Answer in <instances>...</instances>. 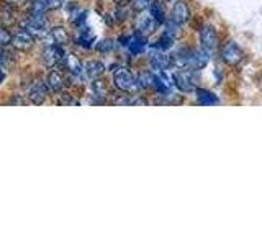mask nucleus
<instances>
[{
	"label": "nucleus",
	"instance_id": "1",
	"mask_svg": "<svg viewBox=\"0 0 262 245\" xmlns=\"http://www.w3.org/2000/svg\"><path fill=\"white\" fill-rule=\"evenodd\" d=\"M195 76L188 70H179L172 76V82L176 84V87L180 92H193L195 90Z\"/></svg>",
	"mask_w": 262,
	"mask_h": 245
},
{
	"label": "nucleus",
	"instance_id": "2",
	"mask_svg": "<svg viewBox=\"0 0 262 245\" xmlns=\"http://www.w3.org/2000/svg\"><path fill=\"white\" fill-rule=\"evenodd\" d=\"M66 57V53L59 44H48L43 51V61L49 67H54L57 64H62Z\"/></svg>",
	"mask_w": 262,
	"mask_h": 245
},
{
	"label": "nucleus",
	"instance_id": "3",
	"mask_svg": "<svg viewBox=\"0 0 262 245\" xmlns=\"http://www.w3.org/2000/svg\"><path fill=\"white\" fill-rule=\"evenodd\" d=\"M113 82L120 90H123V92H131L136 85V80L133 77V74L126 69H118L117 72H115Z\"/></svg>",
	"mask_w": 262,
	"mask_h": 245
},
{
	"label": "nucleus",
	"instance_id": "4",
	"mask_svg": "<svg viewBox=\"0 0 262 245\" xmlns=\"http://www.w3.org/2000/svg\"><path fill=\"white\" fill-rule=\"evenodd\" d=\"M221 56H223V61L226 64L236 65V64H239V61L243 59V51H241V47L234 43V41H229V43H226L223 46Z\"/></svg>",
	"mask_w": 262,
	"mask_h": 245
},
{
	"label": "nucleus",
	"instance_id": "5",
	"mask_svg": "<svg viewBox=\"0 0 262 245\" xmlns=\"http://www.w3.org/2000/svg\"><path fill=\"white\" fill-rule=\"evenodd\" d=\"M200 39H202L203 47L207 49L208 53L215 51L218 47V33L213 27H203L200 31Z\"/></svg>",
	"mask_w": 262,
	"mask_h": 245
},
{
	"label": "nucleus",
	"instance_id": "6",
	"mask_svg": "<svg viewBox=\"0 0 262 245\" xmlns=\"http://www.w3.org/2000/svg\"><path fill=\"white\" fill-rule=\"evenodd\" d=\"M12 44L21 49V51H27V49L33 47V44H35V36H33V33L30 30H20L13 35Z\"/></svg>",
	"mask_w": 262,
	"mask_h": 245
},
{
	"label": "nucleus",
	"instance_id": "7",
	"mask_svg": "<svg viewBox=\"0 0 262 245\" xmlns=\"http://www.w3.org/2000/svg\"><path fill=\"white\" fill-rule=\"evenodd\" d=\"M208 64V51H190L188 49V59H187V65L190 70H199L203 69L205 65Z\"/></svg>",
	"mask_w": 262,
	"mask_h": 245
},
{
	"label": "nucleus",
	"instance_id": "8",
	"mask_svg": "<svg viewBox=\"0 0 262 245\" xmlns=\"http://www.w3.org/2000/svg\"><path fill=\"white\" fill-rule=\"evenodd\" d=\"M48 84H45V82H35V84L31 85L30 88V92H28V96H30V100L35 103V105H41L45 100H46V96H48Z\"/></svg>",
	"mask_w": 262,
	"mask_h": 245
},
{
	"label": "nucleus",
	"instance_id": "9",
	"mask_svg": "<svg viewBox=\"0 0 262 245\" xmlns=\"http://www.w3.org/2000/svg\"><path fill=\"white\" fill-rule=\"evenodd\" d=\"M188 15H190V12H188V7L185 2H177L174 5V10H172V20H174L176 23L182 24L188 20Z\"/></svg>",
	"mask_w": 262,
	"mask_h": 245
},
{
	"label": "nucleus",
	"instance_id": "10",
	"mask_svg": "<svg viewBox=\"0 0 262 245\" xmlns=\"http://www.w3.org/2000/svg\"><path fill=\"white\" fill-rule=\"evenodd\" d=\"M46 84H48V87H49V90H51V92L57 93V92H61V90L64 88V77L61 76L59 72L53 70V72L48 74Z\"/></svg>",
	"mask_w": 262,
	"mask_h": 245
},
{
	"label": "nucleus",
	"instance_id": "11",
	"mask_svg": "<svg viewBox=\"0 0 262 245\" xmlns=\"http://www.w3.org/2000/svg\"><path fill=\"white\" fill-rule=\"evenodd\" d=\"M151 62H152V67L154 69H158V70H166L170 67V64H172V59L167 56V54H164L162 51L161 53H156L151 56Z\"/></svg>",
	"mask_w": 262,
	"mask_h": 245
},
{
	"label": "nucleus",
	"instance_id": "12",
	"mask_svg": "<svg viewBox=\"0 0 262 245\" xmlns=\"http://www.w3.org/2000/svg\"><path fill=\"white\" fill-rule=\"evenodd\" d=\"M62 64L66 65V69H68V70L72 74V76H80V74H82V69H84V67H82L80 61H79L74 54H66Z\"/></svg>",
	"mask_w": 262,
	"mask_h": 245
},
{
	"label": "nucleus",
	"instance_id": "13",
	"mask_svg": "<svg viewBox=\"0 0 262 245\" xmlns=\"http://www.w3.org/2000/svg\"><path fill=\"white\" fill-rule=\"evenodd\" d=\"M196 100H199V103L203 105V106H211V105H216L218 103L216 95L208 92V90H203V88L196 90Z\"/></svg>",
	"mask_w": 262,
	"mask_h": 245
},
{
	"label": "nucleus",
	"instance_id": "14",
	"mask_svg": "<svg viewBox=\"0 0 262 245\" xmlns=\"http://www.w3.org/2000/svg\"><path fill=\"white\" fill-rule=\"evenodd\" d=\"M103 72H105V65L100 61H90L85 65V74H87V77H90V79L100 77Z\"/></svg>",
	"mask_w": 262,
	"mask_h": 245
},
{
	"label": "nucleus",
	"instance_id": "15",
	"mask_svg": "<svg viewBox=\"0 0 262 245\" xmlns=\"http://www.w3.org/2000/svg\"><path fill=\"white\" fill-rule=\"evenodd\" d=\"M146 47V38L143 35H135L129 38V51L131 54H141Z\"/></svg>",
	"mask_w": 262,
	"mask_h": 245
},
{
	"label": "nucleus",
	"instance_id": "16",
	"mask_svg": "<svg viewBox=\"0 0 262 245\" xmlns=\"http://www.w3.org/2000/svg\"><path fill=\"white\" fill-rule=\"evenodd\" d=\"M154 27H156V20L152 16H141L138 21V30L139 33H143V35H149V33L154 31Z\"/></svg>",
	"mask_w": 262,
	"mask_h": 245
},
{
	"label": "nucleus",
	"instance_id": "17",
	"mask_svg": "<svg viewBox=\"0 0 262 245\" xmlns=\"http://www.w3.org/2000/svg\"><path fill=\"white\" fill-rule=\"evenodd\" d=\"M149 8H151V16L156 20V23L166 21V10H164V7L159 2H152Z\"/></svg>",
	"mask_w": 262,
	"mask_h": 245
},
{
	"label": "nucleus",
	"instance_id": "18",
	"mask_svg": "<svg viewBox=\"0 0 262 245\" xmlns=\"http://www.w3.org/2000/svg\"><path fill=\"white\" fill-rule=\"evenodd\" d=\"M79 44L80 46H84V47H90L92 46V43L95 41V36H94V33L90 31L89 28H82L80 33H79Z\"/></svg>",
	"mask_w": 262,
	"mask_h": 245
},
{
	"label": "nucleus",
	"instance_id": "19",
	"mask_svg": "<svg viewBox=\"0 0 262 245\" xmlns=\"http://www.w3.org/2000/svg\"><path fill=\"white\" fill-rule=\"evenodd\" d=\"M51 38L54 41V44H66L69 41V36H68V33H66L64 28H53L51 30Z\"/></svg>",
	"mask_w": 262,
	"mask_h": 245
},
{
	"label": "nucleus",
	"instance_id": "20",
	"mask_svg": "<svg viewBox=\"0 0 262 245\" xmlns=\"http://www.w3.org/2000/svg\"><path fill=\"white\" fill-rule=\"evenodd\" d=\"M174 36H170V35H167V33H164V35L159 38V41H158V44H156V47L158 49H161V51H166V49H169L172 44H174Z\"/></svg>",
	"mask_w": 262,
	"mask_h": 245
},
{
	"label": "nucleus",
	"instance_id": "21",
	"mask_svg": "<svg viewBox=\"0 0 262 245\" xmlns=\"http://www.w3.org/2000/svg\"><path fill=\"white\" fill-rule=\"evenodd\" d=\"M92 88L97 96H106V93H108V88H106V84L103 80H95L92 84Z\"/></svg>",
	"mask_w": 262,
	"mask_h": 245
},
{
	"label": "nucleus",
	"instance_id": "22",
	"mask_svg": "<svg viewBox=\"0 0 262 245\" xmlns=\"http://www.w3.org/2000/svg\"><path fill=\"white\" fill-rule=\"evenodd\" d=\"M138 82H139V87H143V88H147V87H154V76H152V74L143 72L141 76H139Z\"/></svg>",
	"mask_w": 262,
	"mask_h": 245
},
{
	"label": "nucleus",
	"instance_id": "23",
	"mask_svg": "<svg viewBox=\"0 0 262 245\" xmlns=\"http://www.w3.org/2000/svg\"><path fill=\"white\" fill-rule=\"evenodd\" d=\"M13 36L10 35V31H7L5 28H0V46H7V44H12Z\"/></svg>",
	"mask_w": 262,
	"mask_h": 245
},
{
	"label": "nucleus",
	"instance_id": "24",
	"mask_svg": "<svg viewBox=\"0 0 262 245\" xmlns=\"http://www.w3.org/2000/svg\"><path fill=\"white\" fill-rule=\"evenodd\" d=\"M112 47H113L112 39H103V41H100V43L97 44V49H98V51H102V53L112 51Z\"/></svg>",
	"mask_w": 262,
	"mask_h": 245
},
{
	"label": "nucleus",
	"instance_id": "25",
	"mask_svg": "<svg viewBox=\"0 0 262 245\" xmlns=\"http://www.w3.org/2000/svg\"><path fill=\"white\" fill-rule=\"evenodd\" d=\"M147 5H151V0H133V7L136 10H144Z\"/></svg>",
	"mask_w": 262,
	"mask_h": 245
},
{
	"label": "nucleus",
	"instance_id": "26",
	"mask_svg": "<svg viewBox=\"0 0 262 245\" xmlns=\"http://www.w3.org/2000/svg\"><path fill=\"white\" fill-rule=\"evenodd\" d=\"M48 8H57L61 5V0H43Z\"/></svg>",
	"mask_w": 262,
	"mask_h": 245
},
{
	"label": "nucleus",
	"instance_id": "27",
	"mask_svg": "<svg viewBox=\"0 0 262 245\" xmlns=\"http://www.w3.org/2000/svg\"><path fill=\"white\" fill-rule=\"evenodd\" d=\"M7 59H8L7 53H5L4 49H2V46H0V67H4L5 62H7Z\"/></svg>",
	"mask_w": 262,
	"mask_h": 245
},
{
	"label": "nucleus",
	"instance_id": "28",
	"mask_svg": "<svg viewBox=\"0 0 262 245\" xmlns=\"http://www.w3.org/2000/svg\"><path fill=\"white\" fill-rule=\"evenodd\" d=\"M5 77H7V76H5V72L2 70V67H0V84H2V82L5 80Z\"/></svg>",
	"mask_w": 262,
	"mask_h": 245
}]
</instances>
